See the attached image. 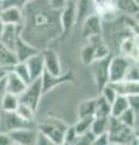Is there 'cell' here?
<instances>
[{
    "mask_svg": "<svg viewBox=\"0 0 139 145\" xmlns=\"http://www.w3.org/2000/svg\"><path fill=\"white\" fill-rule=\"evenodd\" d=\"M67 128H68V125L64 121L52 116L44 119L37 126V129L40 134H42L44 137L50 139L51 142L56 143L57 145L63 142Z\"/></svg>",
    "mask_w": 139,
    "mask_h": 145,
    "instance_id": "1",
    "label": "cell"
},
{
    "mask_svg": "<svg viewBox=\"0 0 139 145\" xmlns=\"http://www.w3.org/2000/svg\"><path fill=\"white\" fill-rule=\"evenodd\" d=\"M109 143H120L125 145H129L134 138L138 137L136 129L123 125L116 117H109V127L106 131Z\"/></svg>",
    "mask_w": 139,
    "mask_h": 145,
    "instance_id": "2",
    "label": "cell"
},
{
    "mask_svg": "<svg viewBox=\"0 0 139 145\" xmlns=\"http://www.w3.org/2000/svg\"><path fill=\"white\" fill-rule=\"evenodd\" d=\"M42 94H44L42 93V85H41V78H40V79L34 80L30 84L27 85L25 89L18 97V99H20V102L29 105L34 111H38Z\"/></svg>",
    "mask_w": 139,
    "mask_h": 145,
    "instance_id": "3",
    "label": "cell"
},
{
    "mask_svg": "<svg viewBox=\"0 0 139 145\" xmlns=\"http://www.w3.org/2000/svg\"><path fill=\"white\" fill-rule=\"evenodd\" d=\"M35 127L34 122L24 121L16 114L15 111H1L0 110V131L1 132H12L20 128H28ZM37 128V127H35Z\"/></svg>",
    "mask_w": 139,
    "mask_h": 145,
    "instance_id": "4",
    "label": "cell"
},
{
    "mask_svg": "<svg viewBox=\"0 0 139 145\" xmlns=\"http://www.w3.org/2000/svg\"><path fill=\"white\" fill-rule=\"evenodd\" d=\"M132 62H138V61L128 59V58L121 56V54H119V56H114L113 54L109 62V69H108L109 82H116V81L123 80L126 71Z\"/></svg>",
    "mask_w": 139,
    "mask_h": 145,
    "instance_id": "5",
    "label": "cell"
},
{
    "mask_svg": "<svg viewBox=\"0 0 139 145\" xmlns=\"http://www.w3.org/2000/svg\"><path fill=\"white\" fill-rule=\"evenodd\" d=\"M111 56H113V54H109V56L105 58L93 61L91 64H88L89 69H91V72H92L93 80H95L97 88L99 91L109 82L108 69H109V62H110Z\"/></svg>",
    "mask_w": 139,
    "mask_h": 145,
    "instance_id": "6",
    "label": "cell"
},
{
    "mask_svg": "<svg viewBox=\"0 0 139 145\" xmlns=\"http://www.w3.org/2000/svg\"><path fill=\"white\" fill-rule=\"evenodd\" d=\"M59 23L62 34L67 35L76 24V4L75 0H68L59 11Z\"/></svg>",
    "mask_w": 139,
    "mask_h": 145,
    "instance_id": "7",
    "label": "cell"
},
{
    "mask_svg": "<svg viewBox=\"0 0 139 145\" xmlns=\"http://www.w3.org/2000/svg\"><path fill=\"white\" fill-rule=\"evenodd\" d=\"M44 58V70L53 76H61L63 75V69H62L61 59L58 57L57 52L51 48H45L41 51Z\"/></svg>",
    "mask_w": 139,
    "mask_h": 145,
    "instance_id": "8",
    "label": "cell"
},
{
    "mask_svg": "<svg viewBox=\"0 0 139 145\" xmlns=\"http://www.w3.org/2000/svg\"><path fill=\"white\" fill-rule=\"evenodd\" d=\"M13 143L18 145H35L38 139V129L35 127H28V128H20L12 132H8Z\"/></svg>",
    "mask_w": 139,
    "mask_h": 145,
    "instance_id": "9",
    "label": "cell"
},
{
    "mask_svg": "<svg viewBox=\"0 0 139 145\" xmlns=\"http://www.w3.org/2000/svg\"><path fill=\"white\" fill-rule=\"evenodd\" d=\"M103 33V21L100 20L99 15L92 13L82 21V38L88 39L91 36L102 35Z\"/></svg>",
    "mask_w": 139,
    "mask_h": 145,
    "instance_id": "10",
    "label": "cell"
},
{
    "mask_svg": "<svg viewBox=\"0 0 139 145\" xmlns=\"http://www.w3.org/2000/svg\"><path fill=\"white\" fill-rule=\"evenodd\" d=\"M73 80H74V76H73V72L71 71H67L61 76H53L51 74H48L47 71L44 70L42 75H41L42 93H47L48 91L57 87L58 85H62L64 82H71Z\"/></svg>",
    "mask_w": 139,
    "mask_h": 145,
    "instance_id": "11",
    "label": "cell"
},
{
    "mask_svg": "<svg viewBox=\"0 0 139 145\" xmlns=\"http://www.w3.org/2000/svg\"><path fill=\"white\" fill-rule=\"evenodd\" d=\"M121 56L132 61H138V34H129L119 45Z\"/></svg>",
    "mask_w": 139,
    "mask_h": 145,
    "instance_id": "12",
    "label": "cell"
},
{
    "mask_svg": "<svg viewBox=\"0 0 139 145\" xmlns=\"http://www.w3.org/2000/svg\"><path fill=\"white\" fill-rule=\"evenodd\" d=\"M39 51H41V50H38L37 47H34L30 44L24 41L21 36V33H20V36L16 40L15 48H13V52H15L17 62H25L30 56H33V54H35Z\"/></svg>",
    "mask_w": 139,
    "mask_h": 145,
    "instance_id": "13",
    "label": "cell"
},
{
    "mask_svg": "<svg viewBox=\"0 0 139 145\" xmlns=\"http://www.w3.org/2000/svg\"><path fill=\"white\" fill-rule=\"evenodd\" d=\"M27 67L30 72V80L34 81L37 79H40L44 72V58L41 51L37 52L33 56H30L28 59L25 61Z\"/></svg>",
    "mask_w": 139,
    "mask_h": 145,
    "instance_id": "14",
    "label": "cell"
},
{
    "mask_svg": "<svg viewBox=\"0 0 139 145\" xmlns=\"http://www.w3.org/2000/svg\"><path fill=\"white\" fill-rule=\"evenodd\" d=\"M21 33V24L20 25H15V24H5L4 30L1 35H0V41H1L6 47H8L13 51L16 45V40L20 36Z\"/></svg>",
    "mask_w": 139,
    "mask_h": 145,
    "instance_id": "15",
    "label": "cell"
},
{
    "mask_svg": "<svg viewBox=\"0 0 139 145\" xmlns=\"http://www.w3.org/2000/svg\"><path fill=\"white\" fill-rule=\"evenodd\" d=\"M0 18L4 24H15L20 25L23 22V11L18 7H4L0 12Z\"/></svg>",
    "mask_w": 139,
    "mask_h": 145,
    "instance_id": "16",
    "label": "cell"
},
{
    "mask_svg": "<svg viewBox=\"0 0 139 145\" xmlns=\"http://www.w3.org/2000/svg\"><path fill=\"white\" fill-rule=\"evenodd\" d=\"M117 96L127 97L129 94H137L139 93V84L137 81H128V80H121L116 82H109Z\"/></svg>",
    "mask_w": 139,
    "mask_h": 145,
    "instance_id": "17",
    "label": "cell"
},
{
    "mask_svg": "<svg viewBox=\"0 0 139 145\" xmlns=\"http://www.w3.org/2000/svg\"><path fill=\"white\" fill-rule=\"evenodd\" d=\"M27 87V84L23 80H21L13 71H8V74L6 76V92L15 94V96L20 97L23 91Z\"/></svg>",
    "mask_w": 139,
    "mask_h": 145,
    "instance_id": "18",
    "label": "cell"
},
{
    "mask_svg": "<svg viewBox=\"0 0 139 145\" xmlns=\"http://www.w3.org/2000/svg\"><path fill=\"white\" fill-rule=\"evenodd\" d=\"M76 4V23L82 21L92 13H96V6L92 0H75Z\"/></svg>",
    "mask_w": 139,
    "mask_h": 145,
    "instance_id": "19",
    "label": "cell"
},
{
    "mask_svg": "<svg viewBox=\"0 0 139 145\" xmlns=\"http://www.w3.org/2000/svg\"><path fill=\"white\" fill-rule=\"evenodd\" d=\"M17 63V58L15 56V52L11 51L8 47H6L1 41H0V67L10 68Z\"/></svg>",
    "mask_w": 139,
    "mask_h": 145,
    "instance_id": "20",
    "label": "cell"
},
{
    "mask_svg": "<svg viewBox=\"0 0 139 145\" xmlns=\"http://www.w3.org/2000/svg\"><path fill=\"white\" fill-rule=\"evenodd\" d=\"M114 5L117 12H122L125 15L138 13V1L136 0H114Z\"/></svg>",
    "mask_w": 139,
    "mask_h": 145,
    "instance_id": "21",
    "label": "cell"
},
{
    "mask_svg": "<svg viewBox=\"0 0 139 145\" xmlns=\"http://www.w3.org/2000/svg\"><path fill=\"white\" fill-rule=\"evenodd\" d=\"M128 106V102H127V97L125 96H116L114 99V102L110 104V116L111 117H117L122 114L125 110H127Z\"/></svg>",
    "mask_w": 139,
    "mask_h": 145,
    "instance_id": "22",
    "label": "cell"
},
{
    "mask_svg": "<svg viewBox=\"0 0 139 145\" xmlns=\"http://www.w3.org/2000/svg\"><path fill=\"white\" fill-rule=\"evenodd\" d=\"M109 117H93L89 131H91L96 137L105 134L108 131V127H109Z\"/></svg>",
    "mask_w": 139,
    "mask_h": 145,
    "instance_id": "23",
    "label": "cell"
},
{
    "mask_svg": "<svg viewBox=\"0 0 139 145\" xmlns=\"http://www.w3.org/2000/svg\"><path fill=\"white\" fill-rule=\"evenodd\" d=\"M78 117H95V98L82 101L78 106Z\"/></svg>",
    "mask_w": 139,
    "mask_h": 145,
    "instance_id": "24",
    "label": "cell"
},
{
    "mask_svg": "<svg viewBox=\"0 0 139 145\" xmlns=\"http://www.w3.org/2000/svg\"><path fill=\"white\" fill-rule=\"evenodd\" d=\"M110 103H108L102 96L95 98V117H109Z\"/></svg>",
    "mask_w": 139,
    "mask_h": 145,
    "instance_id": "25",
    "label": "cell"
},
{
    "mask_svg": "<svg viewBox=\"0 0 139 145\" xmlns=\"http://www.w3.org/2000/svg\"><path fill=\"white\" fill-rule=\"evenodd\" d=\"M20 103V99L15 94L11 93H5L4 97L0 102V110L1 111H15L17 105Z\"/></svg>",
    "mask_w": 139,
    "mask_h": 145,
    "instance_id": "26",
    "label": "cell"
},
{
    "mask_svg": "<svg viewBox=\"0 0 139 145\" xmlns=\"http://www.w3.org/2000/svg\"><path fill=\"white\" fill-rule=\"evenodd\" d=\"M11 71L15 72L27 85L32 82V80H30V72H29V69H28V67H27L25 62H17L15 65L11 67Z\"/></svg>",
    "mask_w": 139,
    "mask_h": 145,
    "instance_id": "27",
    "label": "cell"
},
{
    "mask_svg": "<svg viewBox=\"0 0 139 145\" xmlns=\"http://www.w3.org/2000/svg\"><path fill=\"white\" fill-rule=\"evenodd\" d=\"M15 112L21 117V119H23L24 121H28V122H34L35 121V114H37V111H34L29 105H27V104L22 103V102L18 103Z\"/></svg>",
    "mask_w": 139,
    "mask_h": 145,
    "instance_id": "28",
    "label": "cell"
},
{
    "mask_svg": "<svg viewBox=\"0 0 139 145\" xmlns=\"http://www.w3.org/2000/svg\"><path fill=\"white\" fill-rule=\"evenodd\" d=\"M137 116H138V112L133 111L132 109H127V110H125L122 114H121L117 120L121 121L123 125H126L128 127H131V128L136 129V125H137Z\"/></svg>",
    "mask_w": 139,
    "mask_h": 145,
    "instance_id": "29",
    "label": "cell"
},
{
    "mask_svg": "<svg viewBox=\"0 0 139 145\" xmlns=\"http://www.w3.org/2000/svg\"><path fill=\"white\" fill-rule=\"evenodd\" d=\"M93 121V117H82V119H78V122L74 126V129L76 134H82L86 133L91 128V123Z\"/></svg>",
    "mask_w": 139,
    "mask_h": 145,
    "instance_id": "30",
    "label": "cell"
},
{
    "mask_svg": "<svg viewBox=\"0 0 139 145\" xmlns=\"http://www.w3.org/2000/svg\"><path fill=\"white\" fill-rule=\"evenodd\" d=\"M95 138H96V135L93 134L91 131H88V132H86V133L76 135L73 145H91Z\"/></svg>",
    "mask_w": 139,
    "mask_h": 145,
    "instance_id": "31",
    "label": "cell"
},
{
    "mask_svg": "<svg viewBox=\"0 0 139 145\" xmlns=\"http://www.w3.org/2000/svg\"><path fill=\"white\" fill-rule=\"evenodd\" d=\"M99 92H100V96L104 98L108 103H110V104L114 102V99L116 98V96H117L116 92H115V89L113 88V86H111L109 82H108L104 87L99 91Z\"/></svg>",
    "mask_w": 139,
    "mask_h": 145,
    "instance_id": "32",
    "label": "cell"
},
{
    "mask_svg": "<svg viewBox=\"0 0 139 145\" xmlns=\"http://www.w3.org/2000/svg\"><path fill=\"white\" fill-rule=\"evenodd\" d=\"M138 62H132L129 64L128 69L126 71V75H125L123 80H128V81H137L139 80V74H138Z\"/></svg>",
    "mask_w": 139,
    "mask_h": 145,
    "instance_id": "33",
    "label": "cell"
},
{
    "mask_svg": "<svg viewBox=\"0 0 139 145\" xmlns=\"http://www.w3.org/2000/svg\"><path fill=\"white\" fill-rule=\"evenodd\" d=\"M30 1L32 0H3V8L13 6V7H18L21 10H23Z\"/></svg>",
    "mask_w": 139,
    "mask_h": 145,
    "instance_id": "34",
    "label": "cell"
},
{
    "mask_svg": "<svg viewBox=\"0 0 139 145\" xmlns=\"http://www.w3.org/2000/svg\"><path fill=\"white\" fill-rule=\"evenodd\" d=\"M127 102L129 109H132L133 111L138 112V106H139V93L137 94H129L127 96Z\"/></svg>",
    "mask_w": 139,
    "mask_h": 145,
    "instance_id": "35",
    "label": "cell"
},
{
    "mask_svg": "<svg viewBox=\"0 0 139 145\" xmlns=\"http://www.w3.org/2000/svg\"><path fill=\"white\" fill-rule=\"evenodd\" d=\"M76 132H75V129H74V126H71V127H68L67 128V131H65V134H64V142H68V143H70L71 145H73V143H74V140H75V138H76Z\"/></svg>",
    "mask_w": 139,
    "mask_h": 145,
    "instance_id": "36",
    "label": "cell"
},
{
    "mask_svg": "<svg viewBox=\"0 0 139 145\" xmlns=\"http://www.w3.org/2000/svg\"><path fill=\"white\" fill-rule=\"evenodd\" d=\"M68 1V0H48V5H50L51 8L53 10H57V11H61L62 7L64 6V4Z\"/></svg>",
    "mask_w": 139,
    "mask_h": 145,
    "instance_id": "37",
    "label": "cell"
},
{
    "mask_svg": "<svg viewBox=\"0 0 139 145\" xmlns=\"http://www.w3.org/2000/svg\"><path fill=\"white\" fill-rule=\"evenodd\" d=\"M11 144H13V142L10 137V134L0 131V145H11Z\"/></svg>",
    "mask_w": 139,
    "mask_h": 145,
    "instance_id": "38",
    "label": "cell"
},
{
    "mask_svg": "<svg viewBox=\"0 0 139 145\" xmlns=\"http://www.w3.org/2000/svg\"><path fill=\"white\" fill-rule=\"evenodd\" d=\"M35 145H57L56 143L51 142L50 139H47L46 137H44L42 134H38V139H37V144Z\"/></svg>",
    "mask_w": 139,
    "mask_h": 145,
    "instance_id": "39",
    "label": "cell"
},
{
    "mask_svg": "<svg viewBox=\"0 0 139 145\" xmlns=\"http://www.w3.org/2000/svg\"><path fill=\"white\" fill-rule=\"evenodd\" d=\"M93 4H95V6H96V11L98 10V8H100L103 6H106L108 4H110V3H113L111 0H92Z\"/></svg>",
    "mask_w": 139,
    "mask_h": 145,
    "instance_id": "40",
    "label": "cell"
},
{
    "mask_svg": "<svg viewBox=\"0 0 139 145\" xmlns=\"http://www.w3.org/2000/svg\"><path fill=\"white\" fill-rule=\"evenodd\" d=\"M5 93H6V79H4L0 81V102H1Z\"/></svg>",
    "mask_w": 139,
    "mask_h": 145,
    "instance_id": "41",
    "label": "cell"
},
{
    "mask_svg": "<svg viewBox=\"0 0 139 145\" xmlns=\"http://www.w3.org/2000/svg\"><path fill=\"white\" fill-rule=\"evenodd\" d=\"M11 69L10 68H4V67H0V81L6 79V76L8 74V71H10Z\"/></svg>",
    "mask_w": 139,
    "mask_h": 145,
    "instance_id": "42",
    "label": "cell"
},
{
    "mask_svg": "<svg viewBox=\"0 0 139 145\" xmlns=\"http://www.w3.org/2000/svg\"><path fill=\"white\" fill-rule=\"evenodd\" d=\"M4 27H5V24H4V22L1 21V18H0V35H1L3 30H4Z\"/></svg>",
    "mask_w": 139,
    "mask_h": 145,
    "instance_id": "43",
    "label": "cell"
},
{
    "mask_svg": "<svg viewBox=\"0 0 139 145\" xmlns=\"http://www.w3.org/2000/svg\"><path fill=\"white\" fill-rule=\"evenodd\" d=\"M129 145H139V142H138V137H137V138H134V139L132 140V143L129 144Z\"/></svg>",
    "mask_w": 139,
    "mask_h": 145,
    "instance_id": "44",
    "label": "cell"
},
{
    "mask_svg": "<svg viewBox=\"0 0 139 145\" xmlns=\"http://www.w3.org/2000/svg\"><path fill=\"white\" fill-rule=\"evenodd\" d=\"M58 145H71L70 143H68V142H64V140H63V142H62L61 144H58Z\"/></svg>",
    "mask_w": 139,
    "mask_h": 145,
    "instance_id": "45",
    "label": "cell"
},
{
    "mask_svg": "<svg viewBox=\"0 0 139 145\" xmlns=\"http://www.w3.org/2000/svg\"><path fill=\"white\" fill-rule=\"evenodd\" d=\"M108 145H125V144H120V143H109Z\"/></svg>",
    "mask_w": 139,
    "mask_h": 145,
    "instance_id": "46",
    "label": "cell"
},
{
    "mask_svg": "<svg viewBox=\"0 0 139 145\" xmlns=\"http://www.w3.org/2000/svg\"><path fill=\"white\" fill-rule=\"evenodd\" d=\"M3 10V0H0V12Z\"/></svg>",
    "mask_w": 139,
    "mask_h": 145,
    "instance_id": "47",
    "label": "cell"
},
{
    "mask_svg": "<svg viewBox=\"0 0 139 145\" xmlns=\"http://www.w3.org/2000/svg\"><path fill=\"white\" fill-rule=\"evenodd\" d=\"M11 145H18V144H16V143H13V144H11Z\"/></svg>",
    "mask_w": 139,
    "mask_h": 145,
    "instance_id": "48",
    "label": "cell"
},
{
    "mask_svg": "<svg viewBox=\"0 0 139 145\" xmlns=\"http://www.w3.org/2000/svg\"><path fill=\"white\" fill-rule=\"evenodd\" d=\"M111 1H113V3H114V0H111Z\"/></svg>",
    "mask_w": 139,
    "mask_h": 145,
    "instance_id": "49",
    "label": "cell"
}]
</instances>
